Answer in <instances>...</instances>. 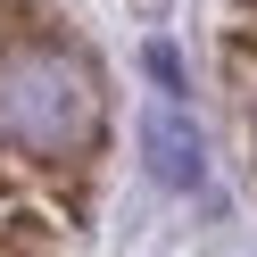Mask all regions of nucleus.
I'll list each match as a JSON object with an SVG mask.
<instances>
[{"mask_svg":"<svg viewBox=\"0 0 257 257\" xmlns=\"http://www.w3.org/2000/svg\"><path fill=\"white\" fill-rule=\"evenodd\" d=\"M0 141L25 158H83L100 141V83L75 50H0Z\"/></svg>","mask_w":257,"mask_h":257,"instance_id":"nucleus-1","label":"nucleus"},{"mask_svg":"<svg viewBox=\"0 0 257 257\" xmlns=\"http://www.w3.org/2000/svg\"><path fill=\"white\" fill-rule=\"evenodd\" d=\"M141 158H150V174L166 191H199L207 183V150L191 133V116H174V108H150L141 116Z\"/></svg>","mask_w":257,"mask_h":257,"instance_id":"nucleus-2","label":"nucleus"}]
</instances>
